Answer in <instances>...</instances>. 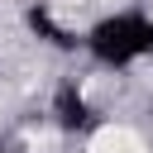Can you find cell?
<instances>
[{"label":"cell","instance_id":"6da1fadb","mask_svg":"<svg viewBox=\"0 0 153 153\" xmlns=\"http://www.w3.org/2000/svg\"><path fill=\"white\" fill-rule=\"evenodd\" d=\"M81 48L91 62L124 72V67L153 57V14L148 10H110L81 33Z\"/></svg>","mask_w":153,"mask_h":153},{"label":"cell","instance_id":"7a4b0ae2","mask_svg":"<svg viewBox=\"0 0 153 153\" xmlns=\"http://www.w3.org/2000/svg\"><path fill=\"white\" fill-rule=\"evenodd\" d=\"M48 115H53V124H57L62 134H72V139H81V134H96V129H100V110L86 100V91H81L76 81H57Z\"/></svg>","mask_w":153,"mask_h":153},{"label":"cell","instance_id":"3957f363","mask_svg":"<svg viewBox=\"0 0 153 153\" xmlns=\"http://www.w3.org/2000/svg\"><path fill=\"white\" fill-rule=\"evenodd\" d=\"M24 24H29V33H33L38 43H48V48H57V53H76V48H81V33H72V29L48 10V0H33V5L24 10Z\"/></svg>","mask_w":153,"mask_h":153}]
</instances>
